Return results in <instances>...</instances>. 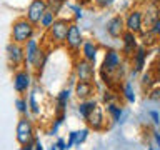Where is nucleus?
Here are the masks:
<instances>
[{
	"label": "nucleus",
	"mask_w": 160,
	"mask_h": 150,
	"mask_svg": "<svg viewBox=\"0 0 160 150\" xmlns=\"http://www.w3.org/2000/svg\"><path fill=\"white\" fill-rule=\"evenodd\" d=\"M35 35V25L28 22L27 17H20L12 23V30H10V42H15L18 45H23L27 40H30Z\"/></svg>",
	"instance_id": "nucleus-1"
},
{
	"label": "nucleus",
	"mask_w": 160,
	"mask_h": 150,
	"mask_svg": "<svg viewBox=\"0 0 160 150\" xmlns=\"http://www.w3.org/2000/svg\"><path fill=\"white\" fill-rule=\"evenodd\" d=\"M72 23L67 18H55V22L52 23V27L47 30V37L52 45H63L65 42V35H67L68 25Z\"/></svg>",
	"instance_id": "nucleus-2"
},
{
	"label": "nucleus",
	"mask_w": 160,
	"mask_h": 150,
	"mask_svg": "<svg viewBox=\"0 0 160 150\" xmlns=\"http://www.w3.org/2000/svg\"><path fill=\"white\" fill-rule=\"evenodd\" d=\"M83 33H82V28H80V25L77 23H70L68 25V30H67V35H65V42L63 45L67 47L70 52H80V47H82L83 43Z\"/></svg>",
	"instance_id": "nucleus-3"
},
{
	"label": "nucleus",
	"mask_w": 160,
	"mask_h": 150,
	"mask_svg": "<svg viewBox=\"0 0 160 150\" xmlns=\"http://www.w3.org/2000/svg\"><path fill=\"white\" fill-rule=\"evenodd\" d=\"M73 75L80 82H93L95 80V68L93 63L85 58H78L73 63Z\"/></svg>",
	"instance_id": "nucleus-4"
},
{
	"label": "nucleus",
	"mask_w": 160,
	"mask_h": 150,
	"mask_svg": "<svg viewBox=\"0 0 160 150\" xmlns=\"http://www.w3.org/2000/svg\"><path fill=\"white\" fill-rule=\"evenodd\" d=\"M15 137H17V142L20 145H25L28 142H32L35 138L33 133V125L32 122L27 118V115H22V118L17 122V128H15Z\"/></svg>",
	"instance_id": "nucleus-5"
},
{
	"label": "nucleus",
	"mask_w": 160,
	"mask_h": 150,
	"mask_svg": "<svg viewBox=\"0 0 160 150\" xmlns=\"http://www.w3.org/2000/svg\"><path fill=\"white\" fill-rule=\"evenodd\" d=\"M32 72H30L28 68H18V70H15V73H13V88H15V92L20 93V95H23V93H27L30 87H32Z\"/></svg>",
	"instance_id": "nucleus-6"
},
{
	"label": "nucleus",
	"mask_w": 160,
	"mask_h": 150,
	"mask_svg": "<svg viewBox=\"0 0 160 150\" xmlns=\"http://www.w3.org/2000/svg\"><path fill=\"white\" fill-rule=\"evenodd\" d=\"M125 22V30L128 32H133V33H142L143 32V12L138 8H133L127 13V17L123 18Z\"/></svg>",
	"instance_id": "nucleus-7"
},
{
	"label": "nucleus",
	"mask_w": 160,
	"mask_h": 150,
	"mask_svg": "<svg viewBox=\"0 0 160 150\" xmlns=\"http://www.w3.org/2000/svg\"><path fill=\"white\" fill-rule=\"evenodd\" d=\"M122 67V55L118 50L115 48H108L103 55V62H102V70L107 72L108 75L115 73L117 70Z\"/></svg>",
	"instance_id": "nucleus-8"
},
{
	"label": "nucleus",
	"mask_w": 160,
	"mask_h": 150,
	"mask_svg": "<svg viewBox=\"0 0 160 150\" xmlns=\"http://www.w3.org/2000/svg\"><path fill=\"white\" fill-rule=\"evenodd\" d=\"M5 53H7V62L10 67L18 68L23 63V45L10 42L7 45V48H5Z\"/></svg>",
	"instance_id": "nucleus-9"
},
{
	"label": "nucleus",
	"mask_w": 160,
	"mask_h": 150,
	"mask_svg": "<svg viewBox=\"0 0 160 150\" xmlns=\"http://www.w3.org/2000/svg\"><path fill=\"white\" fill-rule=\"evenodd\" d=\"M47 12V0H32L27 8V20L32 22L33 25H38L42 15Z\"/></svg>",
	"instance_id": "nucleus-10"
},
{
	"label": "nucleus",
	"mask_w": 160,
	"mask_h": 150,
	"mask_svg": "<svg viewBox=\"0 0 160 150\" xmlns=\"http://www.w3.org/2000/svg\"><path fill=\"white\" fill-rule=\"evenodd\" d=\"M38 48H40V43L35 37H32L30 40H27V42L23 43V65H25L23 68H28V70L32 68Z\"/></svg>",
	"instance_id": "nucleus-11"
},
{
	"label": "nucleus",
	"mask_w": 160,
	"mask_h": 150,
	"mask_svg": "<svg viewBox=\"0 0 160 150\" xmlns=\"http://www.w3.org/2000/svg\"><path fill=\"white\" fill-rule=\"evenodd\" d=\"M105 32L112 38H120L122 33L125 32V22L122 15H113L112 18L105 23Z\"/></svg>",
	"instance_id": "nucleus-12"
},
{
	"label": "nucleus",
	"mask_w": 160,
	"mask_h": 150,
	"mask_svg": "<svg viewBox=\"0 0 160 150\" xmlns=\"http://www.w3.org/2000/svg\"><path fill=\"white\" fill-rule=\"evenodd\" d=\"M133 68H132V75H137L140 72H143L145 63H147V57H148V50L145 45H138L133 52Z\"/></svg>",
	"instance_id": "nucleus-13"
},
{
	"label": "nucleus",
	"mask_w": 160,
	"mask_h": 150,
	"mask_svg": "<svg viewBox=\"0 0 160 150\" xmlns=\"http://www.w3.org/2000/svg\"><path fill=\"white\" fill-rule=\"evenodd\" d=\"M120 38H122V53H125L127 57H132L135 48L138 47V35L125 30Z\"/></svg>",
	"instance_id": "nucleus-14"
},
{
	"label": "nucleus",
	"mask_w": 160,
	"mask_h": 150,
	"mask_svg": "<svg viewBox=\"0 0 160 150\" xmlns=\"http://www.w3.org/2000/svg\"><path fill=\"white\" fill-rule=\"evenodd\" d=\"M85 120H87V123H88V128L95 130V132H100V130H103V128H105L103 112H102V108H100L98 105L92 110V113H90Z\"/></svg>",
	"instance_id": "nucleus-15"
},
{
	"label": "nucleus",
	"mask_w": 160,
	"mask_h": 150,
	"mask_svg": "<svg viewBox=\"0 0 160 150\" xmlns=\"http://www.w3.org/2000/svg\"><path fill=\"white\" fill-rule=\"evenodd\" d=\"M97 53H98V45L95 40H83L82 47H80V55H82V58L88 60V62H95V58H97Z\"/></svg>",
	"instance_id": "nucleus-16"
},
{
	"label": "nucleus",
	"mask_w": 160,
	"mask_h": 150,
	"mask_svg": "<svg viewBox=\"0 0 160 150\" xmlns=\"http://www.w3.org/2000/svg\"><path fill=\"white\" fill-rule=\"evenodd\" d=\"M95 93V85L93 82H78L75 83V95L78 97V100H87L92 98Z\"/></svg>",
	"instance_id": "nucleus-17"
},
{
	"label": "nucleus",
	"mask_w": 160,
	"mask_h": 150,
	"mask_svg": "<svg viewBox=\"0 0 160 150\" xmlns=\"http://www.w3.org/2000/svg\"><path fill=\"white\" fill-rule=\"evenodd\" d=\"M70 100V90L68 88H63L62 92L57 95L55 98V113L57 115H62V113H67V103Z\"/></svg>",
	"instance_id": "nucleus-18"
},
{
	"label": "nucleus",
	"mask_w": 160,
	"mask_h": 150,
	"mask_svg": "<svg viewBox=\"0 0 160 150\" xmlns=\"http://www.w3.org/2000/svg\"><path fill=\"white\" fill-rule=\"evenodd\" d=\"M160 15V8H158V5L157 3H150L147 5V8L143 10V27H150L153 22H155V18H157Z\"/></svg>",
	"instance_id": "nucleus-19"
},
{
	"label": "nucleus",
	"mask_w": 160,
	"mask_h": 150,
	"mask_svg": "<svg viewBox=\"0 0 160 150\" xmlns=\"http://www.w3.org/2000/svg\"><path fill=\"white\" fill-rule=\"evenodd\" d=\"M97 105H98V103H97V100H95V98L80 100V103H78V115L85 120L90 113H92V110L97 107Z\"/></svg>",
	"instance_id": "nucleus-20"
},
{
	"label": "nucleus",
	"mask_w": 160,
	"mask_h": 150,
	"mask_svg": "<svg viewBox=\"0 0 160 150\" xmlns=\"http://www.w3.org/2000/svg\"><path fill=\"white\" fill-rule=\"evenodd\" d=\"M107 113L110 115V118L113 120L115 123H118V122H122V115H123V108L120 107L118 103H107Z\"/></svg>",
	"instance_id": "nucleus-21"
},
{
	"label": "nucleus",
	"mask_w": 160,
	"mask_h": 150,
	"mask_svg": "<svg viewBox=\"0 0 160 150\" xmlns=\"http://www.w3.org/2000/svg\"><path fill=\"white\" fill-rule=\"evenodd\" d=\"M47 57H48V53H47V50L40 47L38 48V52L37 55H35V60H33V65H32V68H35L37 72H40L43 67H45V62H47Z\"/></svg>",
	"instance_id": "nucleus-22"
},
{
	"label": "nucleus",
	"mask_w": 160,
	"mask_h": 150,
	"mask_svg": "<svg viewBox=\"0 0 160 150\" xmlns=\"http://www.w3.org/2000/svg\"><path fill=\"white\" fill-rule=\"evenodd\" d=\"M55 18H57V15H55L53 12H50V10H47V12L42 15V18H40L38 27L42 30H48L50 27H52V23L55 22Z\"/></svg>",
	"instance_id": "nucleus-23"
},
{
	"label": "nucleus",
	"mask_w": 160,
	"mask_h": 150,
	"mask_svg": "<svg viewBox=\"0 0 160 150\" xmlns=\"http://www.w3.org/2000/svg\"><path fill=\"white\" fill-rule=\"evenodd\" d=\"M27 102H28V112L33 113V115H38L40 113V105L37 102V88H33L32 92H30Z\"/></svg>",
	"instance_id": "nucleus-24"
},
{
	"label": "nucleus",
	"mask_w": 160,
	"mask_h": 150,
	"mask_svg": "<svg viewBox=\"0 0 160 150\" xmlns=\"http://www.w3.org/2000/svg\"><path fill=\"white\" fill-rule=\"evenodd\" d=\"M155 82H157V78H155V73H153L152 68L142 73V87H143V88H147V90L153 88Z\"/></svg>",
	"instance_id": "nucleus-25"
},
{
	"label": "nucleus",
	"mask_w": 160,
	"mask_h": 150,
	"mask_svg": "<svg viewBox=\"0 0 160 150\" xmlns=\"http://www.w3.org/2000/svg\"><path fill=\"white\" fill-rule=\"evenodd\" d=\"M122 93H123V97H125V100H127L128 103H133L135 102V92H133V85H132V82H127L123 85V90H122Z\"/></svg>",
	"instance_id": "nucleus-26"
},
{
	"label": "nucleus",
	"mask_w": 160,
	"mask_h": 150,
	"mask_svg": "<svg viewBox=\"0 0 160 150\" xmlns=\"http://www.w3.org/2000/svg\"><path fill=\"white\" fill-rule=\"evenodd\" d=\"M65 5V0H47V10L53 12L55 15L60 13V10L63 8Z\"/></svg>",
	"instance_id": "nucleus-27"
},
{
	"label": "nucleus",
	"mask_w": 160,
	"mask_h": 150,
	"mask_svg": "<svg viewBox=\"0 0 160 150\" xmlns=\"http://www.w3.org/2000/svg\"><path fill=\"white\" fill-rule=\"evenodd\" d=\"M15 107H17V112L20 115H27L28 113V102L25 97H18L15 100Z\"/></svg>",
	"instance_id": "nucleus-28"
},
{
	"label": "nucleus",
	"mask_w": 160,
	"mask_h": 150,
	"mask_svg": "<svg viewBox=\"0 0 160 150\" xmlns=\"http://www.w3.org/2000/svg\"><path fill=\"white\" fill-rule=\"evenodd\" d=\"M147 30H148V33H150V35H153L155 38H160V15H158L157 18H155V22L150 25Z\"/></svg>",
	"instance_id": "nucleus-29"
},
{
	"label": "nucleus",
	"mask_w": 160,
	"mask_h": 150,
	"mask_svg": "<svg viewBox=\"0 0 160 150\" xmlns=\"http://www.w3.org/2000/svg\"><path fill=\"white\" fill-rule=\"evenodd\" d=\"M88 132H90V128H83L82 132H77V140H75V145H77V147H80V143H83L85 140H87Z\"/></svg>",
	"instance_id": "nucleus-30"
},
{
	"label": "nucleus",
	"mask_w": 160,
	"mask_h": 150,
	"mask_svg": "<svg viewBox=\"0 0 160 150\" xmlns=\"http://www.w3.org/2000/svg\"><path fill=\"white\" fill-rule=\"evenodd\" d=\"M148 98L152 100V102L155 103H160V87H153V88H150L148 90Z\"/></svg>",
	"instance_id": "nucleus-31"
},
{
	"label": "nucleus",
	"mask_w": 160,
	"mask_h": 150,
	"mask_svg": "<svg viewBox=\"0 0 160 150\" xmlns=\"http://www.w3.org/2000/svg\"><path fill=\"white\" fill-rule=\"evenodd\" d=\"M70 8L73 10V15L75 18H83V8L80 3H75V5H70Z\"/></svg>",
	"instance_id": "nucleus-32"
},
{
	"label": "nucleus",
	"mask_w": 160,
	"mask_h": 150,
	"mask_svg": "<svg viewBox=\"0 0 160 150\" xmlns=\"http://www.w3.org/2000/svg\"><path fill=\"white\" fill-rule=\"evenodd\" d=\"M92 2L95 3V7H98V8H107L115 2V0H92Z\"/></svg>",
	"instance_id": "nucleus-33"
},
{
	"label": "nucleus",
	"mask_w": 160,
	"mask_h": 150,
	"mask_svg": "<svg viewBox=\"0 0 160 150\" xmlns=\"http://www.w3.org/2000/svg\"><path fill=\"white\" fill-rule=\"evenodd\" d=\"M117 100V97L113 95V92H110V90H107V92L103 93V102H107V103H112Z\"/></svg>",
	"instance_id": "nucleus-34"
},
{
	"label": "nucleus",
	"mask_w": 160,
	"mask_h": 150,
	"mask_svg": "<svg viewBox=\"0 0 160 150\" xmlns=\"http://www.w3.org/2000/svg\"><path fill=\"white\" fill-rule=\"evenodd\" d=\"M148 115H150V118L153 120V123H155V125H160V113L157 112V110H150Z\"/></svg>",
	"instance_id": "nucleus-35"
},
{
	"label": "nucleus",
	"mask_w": 160,
	"mask_h": 150,
	"mask_svg": "<svg viewBox=\"0 0 160 150\" xmlns=\"http://www.w3.org/2000/svg\"><path fill=\"white\" fill-rule=\"evenodd\" d=\"M75 140H77V132H70V135H68V142H65V143H67V150L75 145Z\"/></svg>",
	"instance_id": "nucleus-36"
},
{
	"label": "nucleus",
	"mask_w": 160,
	"mask_h": 150,
	"mask_svg": "<svg viewBox=\"0 0 160 150\" xmlns=\"http://www.w3.org/2000/svg\"><path fill=\"white\" fill-rule=\"evenodd\" d=\"M55 147H57V150H67V143L63 142V138H58L57 143H55Z\"/></svg>",
	"instance_id": "nucleus-37"
},
{
	"label": "nucleus",
	"mask_w": 160,
	"mask_h": 150,
	"mask_svg": "<svg viewBox=\"0 0 160 150\" xmlns=\"http://www.w3.org/2000/svg\"><path fill=\"white\" fill-rule=\"evenodd\" d=\"M152 70H153V73H155V78L160 80V60L155 63V68H152Z\"/></svg>",
	"instance_id": "nucleus-38"
},
{
	"label": "nucleus",
	"mask_w": 160,
	"mask_h": 150,
	"mask_svg": "<svg viewBox=\"0 0 160 150\" xmlns=\"http://www.w3.org/2000/svg\"><path fill=\"white\" fill-rule=\"evenodd\" d=\"M33 150H43V147H42V143H40V140H38V138H35V143H33Z\"/></svg>",
	"instance_id": "nucleus-39"
},
{
	"label": "nucleus",
	"mask_w": 160,
	"mask_h": 150,
	"mask_svg": "<svg viewBox=\"0 0 160 150\" xmlns=\"http://www.w3.org/2000/svg\"><path fill=\"white\" fill-rule=\"evenodd\" d=\"M153 138H155V142H157V145L160 147V133H158V132H155V133H153Z\"/></svg>",
	"instance_id": "nucleus-40"
},
{
	"label": "nucleus",
	"mask_w": 160,
	"mask_h": 150,
	"mask_svg": "<svg viewBox=\"0 0 160 150\" xmlns=\"http://www.w3.org/2000/svg\"><path fill=\"white\" fill-rule=\"evenodd\" d=\"M157 55H158V60H160V43L157 45Z\"/></svg>",
	"instance_id": "nucleus-41"
},
{
	"label": "nucleus",
	"mask_w": 160,
	"mask_h": 150,
	"mask_svg": "<svg viewBox=\"0 0 160 150\" xmlns=\"http://www.w3.org/2000/svg\"><path fill=\"white\" fill-rule=\"evenodd\" d=\"M82 2V3H88V2H92V0H78V3Z\"/></svg>",
	"instance_id": "nucleus-42"
},
{
	"label": "nucleus",
	"mask_w": 160,
	"mask_h": 150,
	"mask_svg": "<svg viewBox=\"0 0 160 150\" xmlns=\"http://www.w3.org/2000/svg\"><path fill=\"white\" fill-rule=\"evenodd\" d=\"M48 150H57V147H55V145H53V147H50Z\"/></svg>",
	"instance_id": "nucleus-43"
},
{
	"label": "nucleus",
	"mask_w": 160,
	"mask_h": 150,
	"mask_svg": "<svg viewBox=\"0 0 160 150\" xmlns=\"http://www.w3.org/2000/svg\"><path fill=\"white\" fill-rule=\"evenodd\" d=\"M147 150H153V148H152V147H150V148H147Z\"/></svg>",
	"instance_id": "nucleus-44"
},
{
	"label": "nucleus",
	"mask_w": 160,
	"mask_h": 150,
	"mask_svg": "<svg viewBox=\"0 0 160 150\" xmlns=\"http://www.w3.org/2000/svg\"><path fill=\"white\" fill-rule=\"evenodd\" d=\"M158 2H160V0H158Z\"/></svg>",
	"instance_id": "nucleus-45"
}]
</instances>
